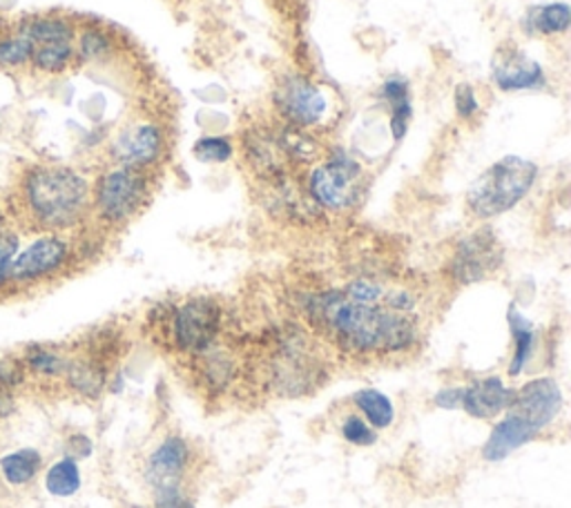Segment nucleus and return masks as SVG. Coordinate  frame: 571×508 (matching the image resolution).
Returning a JSON list of instances; mask_svg holds the SVG:
<instances>
[{
  "mask_svg": "<svg viewBox=\"0 0 571 508\" xmlns=\"http://www.w3.org/2000/svg\"><path fill=\"white\" fill-rule=\"evenodd\" d=\"M92 450H94V444H92V439L87 437V435H81V433H76V435H70L68 437V442H65V457H72V459H87L90 455H92Z\"/></svg>",
  "mask_w": 571,
  "mask_h": 508,
  "instance_id": "72a5a7b5",
  "label": "nucleus"
},
{
  "mask_svg": "<svg viewBox=\"0 0 571 508\" xmlns=\"http://www.w3.org/2000/svg\"><path fill=\"white\" fill-rule=\"evenodd\" d=\"M516 391L509 388L500 377H487L463 388V406L467 415L476 419H491L505 413Z\"/></svg>",
  "mask_w": 571,
  "mask_h": 508,
  "instance_id": "4468645a",
  "label": "nucleus"
},
{
  "mask_svg": "<svg viewBox=\"0 0 571 508\" xmlns=\"http://www.w3.org/2000/svg\"><path fill=\"white\" fill-rule=\"evenodd\" d=\"M562 393L553 380H533L516 391L505 419H500L485 448L487 462H500L540 435L560 413Z\"/></svg>",
  "mask_w": 571,
  "mask_h": 508,
  "instance_id": "7ed1b4c3",
  "label": "nucleus"
},
{
  "mask_svg": "<svg viewBox=\"0 0 571 508\" xmlns=\"http://www.w3.org/2000/svg\"><path fill=\"white\" fill-rule=\"evenodd\" d=\"M41 470H43V455L37 448L23 446L0 457V475H3V479L14 488L32 484Z\"/></svg>",
  "mask_w": 571,
  "mask_h": 508,
  "instance_id": "a211bd4d",
  "label": "nucleus"
},
{
  "mask_svg": "<svg viewBox=\"0 0 571 508\" xmlns=\"http://www.w3.org/2000/svg\"><path fill=\"white\" fill-rule=\"evenodd\" d=\"M76 63L74 43H45L37 45L30 59L32 70L41 74H63Z\"/></svg>",
  "mask_w": 571,
  "mask_h": 508,
  "instance_id": "4be33fe9",
  "label": "nucleus"
},
{
  "mask_svg": "<svg viewBox=\"0 0 571 508\" xmlns=\"http://www.w3.org/2000/svg\"><path fill=\"white\" fill-rule=\"evenodd\" d=\"M28 382V371L19 357L0 360V388L14 391Z\"/></svg>",
  "mask_w": 571,
  "mask_h": 508,
  "instance_id": "2f4dec72",
  "label": "nucleus"
},
{
  "mask_svg": "<svg viewBox=\"0 0 571 508\" xmlns=\"http://www.w3.org/2000/svg\"><path fill=\"white\" fill-rule=\"evenodd\" d=\"M538 165L522 156H505L489 165L467 193V208L476 219H494L513 210L536 186Z\"/></svg>",
  "mask_w": 571,
  "mask_h": 508,
  "instance_id": "20e7f679",
  "label": "nucleus"
},
{
  "mask_svg": "<svg viewBox=\"0 0 571 508\" xmlns=\"http://www.w3.org/2000/svg\"><path fill=\"white\" fill-rule=\"evenodd\" d=\"M155 508H195V504L186 495L184 486H175L155 490Z\"/></svg>",
  "mask_w": 571,
  "mask_h": 508,
  "instance_id": "473e14b6",
  "label": "nucleus"
},
{
  "mask_svg": "<svg viewBox=\"0 0 571 508\" xmlns=\"http://www.w3.org/2000/svg\"><path fill=\"white\" fill-rule=\"evenodd\" d=\"M304 312L340 349L360 355L408 351L417 339L411 314L384 305H362L338 290L309 294Z\"/></svg>",
  "mask_w": 571,
  "mask_h": 508,
  "instance_id": "f257e3e1",
  "label": "nucleus"
},
{
  "mask_svg": "<svg viewBox=\"0 0 571 508\" xmlns=\"http://www.w3.org/2000/svg\"><path fill=\"white\" fill-rule=\"evenodd\" d=\"M74 257L72 243L63 235L43 232L34 241H30L25 248L19 250L14 266H12V286H37L48 279H54L61 274Z\"/></svg>",
  "mask_w": 571,
  "mask_h": 508,
  "instance_id": "9d476101",
  "label": "nucleus"
},
{
  "mask_svg": "<svg viewBox=\"0 0 571 508\" xmlns=\"http://www.w3.org/2000/svg\"><path fill=\"white\" fill-rule=\"evenodd\" d=\"M28 375H37L43 380H61L68 371L70 360L48 346H30L21 357Z\"/></svg>",
  "mask_w": 571,
  "mask_h": 508,
  "instance_id": "5701e85b",
  "label": "nucleus"
},
{
  "mask_svg": "<svg viewBox=\"0 0 571 508\" xmlns=\"http://www.w3.org/2000/svg\"><path fill=\"white\" fill-rule=\"evenodd\" d=\"M571 25V12L564 3H547L531 8L522 19V30L529 37H560L567 34Z\"/></svg>",
  "mask_w": 571,
  "mask_h": 508,
  "instance_id": "f3484780",
  "label": "nucleus"
},
{
  "mask_svg": "<svg viewBox=\"0 0 571 508\" xmlns=\"http://www.w3.org/2000/svg\"><path fill=\"white\" fill-rule=\"evenodd\" d=\"M502 263V246L489 228H480L458 241L451 261L449 274L460 286H471L487 279Z\"/></svg>",
  "mask_w": 571,
  "mask_h": 508,
  "instance_id": "9b49d317",
  "label": "nucleus"
},
{
  "mask_svg": "<svg viewBox=\"0 0 571 508\" xmlns=\"http://www.w3.org/2000/svg\"><path fill=\"white\" fill-rule=\"evenodd\" d=\"M63 380L85 400H96L105 388V371L96 360H70Z\"/></svg>",
  "mask_w": 571,
  "mask_h": 508,
  "instance_id": "aec40b11",
  "label": "nucleus"
},
{
  "mask_svg": "<svg viewBox=\"0 0 571 508\" xmlns=\"http://www.w3.org/2000/svg\"><path fill=\"white\" fill-rule=\"evenodd\" d=\"M224 312L210 297H193L173 308L168 314V332L173 346L186 355H201L215 346L221 332Z\"/></svg>",
  "mask_w": 571,
  "mask_h": 508,
  "instance_id": "6e6552de",
  "label": "nucleus"
},
{
  "mask_svg": "<svg viewBox=\"0 0 571 508\" xmlns=\"http://www.w3.org/2000/svg\"><path fill=\"white\" fill-rule=\"evenodd\" d=\"M507 319L513 336V357L509 364V375L518 377L536 353V328L516 305L509 308Z\"/></svg>",
  "mask_w": 571,
  "mask_h": 508,
  "instance_id": "6ab92c4d",
  "label": "nucleus"
},
{
  "mask_svg": "<svg viewBox=\"0 0 571 508\" xmlns=\"http://www.w3.org/2000/svg\"><path fill=\"white\" fill-rule=\"evenodd\" d=\"M17 32L25 39H30L37 45L45 43H74L76 41V25L68 17L59 14H39L28 17L19 23Z\"/></svg>",
  "mask_w": 571,
  "mask_h": 508,
  "instance_id": "dca6fc26",
  "label": "nucleus"
},
{
  "mask_svg": "<svg viewBox=\"0 0 571 508\" xmlns=\"http://www.w3.org/2000/svg\"><path fill=\"white\" fill-rule=\"evenodd\" d=\"M272 103L283 125L307 132L324 125L333 114V101L329 92L300 74H286L277 83Z\"/></svg>",
  "mask_w": 571,
  "mask_h": 508,
  "instance_id": "0eeeda50",
  "label": "nucleus"
},
{
  "mask_svg": "<svg viewBox=\"0 0 571 508\" xmlns=\"http://www.w3.org/2000/svg\"><path fill=\"white\" fill-rule=\"evenodd\" d=\"M193 154L197 160L201 163H228L235 154V143L230 136H219V134H210V136H201L195 147Z\"/></svg>",
  "mask_w": 571,
  "mask_h": 508,
  "instance_id": "a878e982",
  "label": "nucleus"
},
{
  "mask_svg": "<svg viewBox=\"0 0 571 508\" xmlns=\"http://www.w3.org/2000/svg\"><path fill=\"white\" fill-rule=\"evenodd\" d=\"M81 468L72 457H61L45 470V490L52 497H72L81 490Z\"/></svg>",
  "mask_w": 571,
  "mask_h": 508,
  "instance_id": "b1692460",
  "label": "nucleus"
},
{
  "mask_svg": "<svg viewBox=\"0 0 571 508\" xmlns=\"http://www.w3.org/2000/svg\"><path fill=\"white\" fill-rule=\"evenodd\" d=\"M380 99L388 110L391 136L399 143L406 136L413 118V96L408 81L404 76H388L380 87Z\"/></svg>",
  "mask_w": 571,
  "mask_h": 508,
  "instance_id": "2eb2a0df",
  "label": "nucleus"
},
{
  "mask_svg": "<svg viewBox=\"0 0 571 508\" xmlns=\"http://www.w3.org/2000/svg\"><path fill=\"white\" fill-rule=\"evenodd\" d=\"M190 446L184 437H166L150 455L146 464V479L155 490L184 486V477L190 466Z\"/></svg>",
  "mask_w": 571,
  "mask_h": 508,
  "instance_id": "f8f14e48",
  "label": "nucleus"
},
{
  "mask_svg": "<svg viewBox=\"0 0 571 508\" xmlns=\"http://www.w3.org/2000/svg\"><path fill=\"white\" fill-rule=\"evenodd\" d=\"M454 105L460 121H474L480 114V101L476 90L469 83H460L454 92Z\"/></svg>",
  "mask_w": 571,
  "mask_h": 508,
  "instance_id": "7c9ffc66",
  "label": "nucleus"
},
{
  "mask_svg": "<svg viewBox=\"0 0 571 508\" xmlns=\"http://www.w3.org/2000/svg\"><path fill=\"white\" fill-rule=\"evenodd\" d=\"M342 437L353 446H373L377 442L375 428L360 415H346L342 419Z\"/></svg>",
  "mask_w": 571,
  "mask_h": 508,
  "instance_id": "c756f323",
  "label": "nucleus"
},
{
  "mask_svg": "<svg viewBox=\"0 0 571 508\" xmlns=\"http://www.w3.org/2000/svg\"><path fill=\"white\" fill-rule=\"evenodd\" d=\"M491 81L500 92H531L547 85V74L540 63L520 50L498 52L491 65Z\"/></svg>",
  "mask_w": 571,
  "mask_h": 508,
  "instance_id": "ddd939ff",
  "label": "nucleus"
},
{
  "mask_svg": "<svg viewBox=\"0 0 571 508\" xmlns=\"http://www.w3.org/2000/svg\"><path fill=\"white\" fill-rule=\"evenodd\" d=\"M19 250H21V237L10 228H0V290L12 286L10 277H12V266Z\"/></svg>",
  "mask_w": 571,
  "mask_h": 508,
  "instance_id": "cd10ccee",
  "label": "nucleus"
},
{
  "mask_svg": "<svg viewBox=\"0 0 571 508\" xmlns=\"http://www.w3.org/2000/svg\"><path fill=\"white\" fill-rule=\"evenodd\" d=\"M32 54H34V43L21 37L19 32L0 39V65L3 68H12V70L25 68L30 65Z\"/></svg>",
  "mask_w": 571,
  "mask_h": 508,
  "instance_id": "bb28decb",
  "label": "nucleus"
},
{
  "mask_svg": "<svg viewBox=\"0 0 571 508\" xmlns=\"http://www.w3.org/2000/svg\"><path fill=\"white\" fill-rule=\"evenodd\" d=\"M0 228H6V219H3V212H0Z\"/></svg>",
  "mask_w": 571,
  "mask_h": 508,
  "instance_id": "c9c22d12",
  "label": "nucleus"
},
{
  "mask_svg": "<svg viewBox=\"0 0 571 508\" xmlns=\"http://www.w3.org/2000/svg\"><path fill=\"white\" fill-rule=\"evenodd\" d=\"M355 406L362 411V415L366 417V422L373 426V428H388L395 419V408H393V402L375 391V388H364L355 395Z\"/></svg>",
  "mask_w": 571,
  "mask_h": 508,
  "instance_id": "393cba45",
  "label": "nucleus"
},
{
  "mask_svg": "<svg viewBox=\"0 0 571 508\" xmlns=\"http://www.w3.org/2000/svg\"><path fill=\"white\" fill-rule=\"evenodd\" d=\"M436 404L440 408H460L463 406V388H443L436 395Z\"/></svg>",
  "mask_w": 571,
  "mask_h": 508,
  "instance_id": "f704fd0d",
  "label": "nucleus"
},
{
  "mask_svg": "<svg viewBox=\"0 0 571 508\" xmlns=\"http://www.w3.org/2000/svg\"><path fill=\"white\" fill-rule=\"evenodd\" d=\"M364 193V169L346 149L335 147L322 163H318L307 182L309 199L331 212H346L355 208Z\"/></svg>",
  "mask_w": 571,
  "mask_h": 508,
  "instance_id": "39448f33",
  "label": "nucleus"
},
{
  "mask_svg": "<svg viewBox=\"0 0 571 508\" xmlns=\"http://www.w3.org/2000/svg\"><path fill=\"white\" fill-rule=\"evenodd\" d=\"M19 199L28 221L41 232L79 228L92 210L87 179L68 165H34L21 179Z\"/></svg>",
  "mask_w": 571,
  "mask_h": 508,
  "instance_id": "f03ea898",
  "label": "nucleus"
},
{
  "mask_svg": "<svg viewBox=\"0 0 571 508\" xmlns=\"http://www.w3.org/2000/svg\"><path fill=\"white\" fill-rule=\"evenodd\" d=\"M76 59L85 63H101L107 61L116 52V39L101 25H87L76 32Z\"/></svg>",
  "mask_w": 571,
  "mask_h": 508,
  "instance_id": "412c9836",
  "label": "nucleus"
},
{
  "mask_svg": "<svg viewBox=\"0 0 571 508\" xmlns=\"http://www.w3.org/2000/svg\"><path fill=\"white\" fill-rule=\"evenodd\" d=\"M150 177L143 169L114 165L92 188V210L105 226H123L136 217L150 197Z\"/></svg>",
  "mask_w": 571,
  "mask_h": 508,
  "instance_id": "423d86ee",
  "label": "nucleus"
},
{
  "mask_svg": "<svg viewBox=\"0 0 571 508\" xmlns=\"http://www.w3.org/2000/svg\"><path fill=\"white\" fill-rule=\"evenodd\" d=\"M342 292L344 297L362 305H384V294H386L382 283L373 279H353Z\"/></svg>",
  "mask_w": 571,
  "mask_h": 508,
  "instance_id": "c85d7f7f",
  "label": "nucleus"
},
{
  "mask_svg": "<svg viewBox=\"0 0 571 508\" xmlns=\"http://www.w3.org/2000/svg\"><path fill=\"white\" fill-rule=\"evenodd\" d=\"M168 154V132L159 121L141 118L127 123L110 143L114 165L150 173Z\"/></svg>",
  "mask_w": 571,
  "mask_h": 508,
  "instance_id": "1a4fd4ad",
  "label": "nucleus"
}]
</instances>
